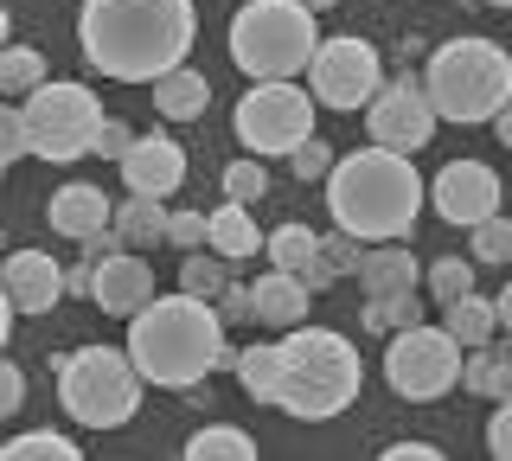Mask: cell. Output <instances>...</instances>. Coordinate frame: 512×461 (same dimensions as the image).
<instances>
[{
	"mask_svg": "<svg viewBox=\"0 0 512 461\" xmlns=\"http://www.w3.org/2000/svg\"><path fill=\"white\" fill-rule=\"evenodd\" d=\"M365 129H372L378 148L416 154V148H429V135H436V109H429L416 77H384L372 97H365Z\"/></svg>",
	"mask_w": 512,
	"mask_h": 461,
	"instance_id": "obj_12",
	"label": "cell"
},
{
	"mask_svg": "<svg viewBox=\"0 0 512 461\" xmlns=\"http://www.w3.org/2000/svg\"><path fill=\"white\" fill-rule=\"evenodd\" d=\"M423 97L436 109V122H487L493 109L512 103V58L506 45L493 39H448L436 58H429V77H423Z\"/></svg>",
	"mask_w": 512,
	"mask_h": 461,
	"instance_id": "obj_5",
	"label": "cell"
},
{
	"mask_svg": "<svg viewBox=\"0 0 512 461\" xmlns=\"http://www.w3.org/2000/svg\"><path fill=\"white\" fill-rule=\"evenodd\" d=\"M52 77V65H45L39 45H0V97H26L32 84H45Z\"/></svg>",
	"mask_w": 512,
	"mask_h": 461,
	"instance_id": "obj_27",
	"label": "cell"
},
{
	"mask_svg": "<svg viewBox=\"0 0 512 461\" xmlns=\"http://www.w3.org/2000/svg\"><path fill=\"white\" fill-rule=\"evenodd\" d=\"M58 404L84 429H122L141 410V372L116 346H77L58 359Z\"/></svg>",
	"mask_w": 512,
	"mask_h": 461,
	"instance_id": "obj_7",
	"label": "cell"
},
{
	"mask_svg": "<svg viewBox=\"0 0 512 461\" xmlns=\"http://www.w3.org/2000/svg\"><path fill=\"white\" fill-rule=\"evenodd\" d=\"M423 282H429V295H436V308H442V301H455V295L474 289V263L468 257H429Z\"/></svg>",
	"mask_w": 512,
	"mask_h": 461,
	"instance_id": "obj_32",
	"label": "cell"
},
{
	"mask_svg": "<svg viewBox=\"0 0 512 461\" xmlns=\"http://www.w3.org/2000/svg\"><path fill=\"white\" fill-rule=\"evenodd\" d=\"M212 308H218V321H250V289L224 276V289L212 295Z\"/></svg>",
	"mask_w": 512,
	"mask_h": 461,
	"instance_id": "obj_42",
	"label": "cell"
},
{
	"mask_svg": "<svg viewBox=\"0 0 512 461\" xmlns=\"http://www.w3.org/2000/svg\"><path fill=\"white\" fill-rule=\"evenodd\" d=\"M0 461H77V442L58 429H32V436H0Z\"/></svg>",
	"mask_w": 512,
	"mask_h": 461,
	"instance_id": "obj_30",
	"label": "cell"
},
{
	"mask_svg": "<svg viewBox=\"0 0 512 461\" xmlns=\"http://www.w3.org/2000/svg\"><path fill=\"white\" fill-rule=\"evenodd\" d=\"M263 257H269V269H282V276H295L308 295H320V289H333V269L320 263V231H308V225H276L263 237Z\"/></svg>",
	"mask_w": 512,
	"mask_h": 461,
	"instance_id": "obj_17",
	"label": "cell"
},
{
	"mask_svg": "<svg viewBox=\"0 0 512 461\" xmlns=\"http://www.w3.org/2000/svg\"><path fill=\"white\" fill-rule=\"evenodd\" d=\"M128 365L141 372V385L160 391H192L231 359L224 346V321L205 295H148L128 314Z\"/></svg>",
	"mask_w": 512,
	"mask_h": 461,
	"instance_id": "obj_2",
	"label": "cell"
},
{
	"mask_svg": "<svg viewBox=\"0 0 512 461\" xmlns=\"http://www.w3.org/2000/svg\"><path fill=\"white\" fill-rule=\"evenodd\" d=\"M7 340H13V301L0 295V353H7Z\"/></svg>",
	"mask_w": 512,
	"mask_h": 461,
	"instance_id": "obj_45",
	"label": "cell"
},
{
	"mask_svg": "<svg viewBox=\"0 0 512 461\" xmlns=\"http://www.w3.org/2000/svg\"><path fill=\"white\" fill-rule=\"evenodd\" d=\"M231 129H237V141H244L256 161L288 154L295 141L314 135V97L295 84V77H256V84L244 90V103H237Z\"/></svg>",
	"mask_w": 512,
	"mask_h": 461,
	"instance_id": "obj_9",
	"label": "cell"
},
{
	"mask_svg": "<svg viewBox=\"0 0 512 461\" xmlns=\"http://www.w3.org/2000/svg\"><path fill=\"white\" fill-rule=\"evenodd\" d=\"M461 391H474V397H512V353L500 340H480V346H461V378H455Z\"/></svg>",
	"mask_w": 512,
	"mask_h": 461,
	"instance_id": "obj_21",
	"label": "cell"
},
{
	"mask_svg": "<svg viewBox=\"0 0 512 461\" xmlns=\"http://www.w3.org/2000/svg\"><path fill=\"white\" fill-rule=\"evenodd\" d=\"M224 199L263 205V199H269V167L256 161V154H250V161H231V167H224Z\"/></svg>",
	"mask_w": 512,
	"mask_h": 461,
	"instance_id": "obj_33",
	"label": "cell"
},
{
	"mask_svg": "<svg viewBox=\"0 0 512 461\" xmlns=\"http://www.w3.org/2000/svg\"><path fill=\"white\" fill-rule=\"evenodd\" d=\"M384 461H442V449H436V442H391Z\"/></svg>",
	"mask_w": 512,
	"mask_h": 461,
	"instance_id": "obj_43",
	"label": "cell"
},
{
	"mask_svg": "<svg viewBox=\"0 0 512 461\" xmlns=\"http://www.w3.org/2000/svg\"><path fill=\"white\" fill-rule=\"evenodd\" d=\"M109 231L122 237V250H154L160 231H167V205L148 193H128L122 205H109Z\"/></svg>",
	"mask_w": 512,
	"mask_h": 461,
	"instance_id": "obj_24",
	"label": "cell"
},
{
	"mask_svg": "<svg viewBox=\"0 0 512 461\" xmlns=\"http://www.w3.org/2000/svg\"><path fill=\"white\" fill-rule=\"evenodd\" d=\"M128 141H135V129H128V122H116V116H103V122H96V135H90V154H103V161H122Z\"/></svg>",
	"mask_w": 512,
	"mask_h": 461,
	"instance_id": "obj_38",
	"label": "cell"
},
{
	"mask_svg": "<svg viewBox=\"0 0 512 461\" xmlns=\"http://www.w3.org/2000/svg\"><path fill=\"white\" fill-rule=\"evenodd\" d=\"M359 250H365V244H359L352 231H340V225L320 237V263H327L333 276H352V269H359Z\"/></svg>",
	"mask_w": 512,
	"mask_h": 461,
	"instance_id": "obj_36",
	"label": "cell"
},
{
	"mask_svg": "<svg viewBox=\"0 0 512 461\" xmlns=\"http://www.w3.org/2000/svg\"><path fill=\"white\" fill-rule=\"evenodd\" d=\"M487 7H512V0H487Z\"/></svg>",
	"mask_w": 512,
	"mask_h": 461,
	"instance_id": "obj_48",
	"label": "cell"
},
{
	"mask_svg": "<svg viewBox=\"0 0 512 461\" xmlns=\"http://www.w3.org/2000/svg\"><path fill=\"white\" fill-rule=\"evenodd\" d=\"M103 314H116V321H128V314L141 308V301L154 295V263H141V250H109V257L90 263V289H84Z\"/></svg>",
	"mask_w": 512,
	"mask_h": 461,
	"instance_id": "obj_14",
	"label": "cell"
},
{
	"mask_svg": "<svg viewBox=\"0 0 512 461\" xmlns=\"http://www.w3.org/2000/svg\"><path fill=\"white\" fill-rule=\"evenodd\" d=\"M224 276H231V263H224L218 257V250H186V263H180V289L186 295H205V301H212L218 289H224Z\"/></svg>",
	"mask_w": 512,
	"mask_h": 461,
	"instance_id": "obj_31",
	"label": "cell"
},
{
	"mask_svg": "<svg viewBox=\"0 0 512 461\" xmlns=\"http://www.w3.org/2000/svg\"><path fill=\"white\" fill-rule=\"evenodd\" d=\"M26 154H45V161H84L90 154V135L96 122H103V103H96L90 84H58V77H45V84L26 90Z\"/></svg>",
	"mask_w": 512,
	"mask_h": 461,
	"instance_id": "obj_8",
	"label": "cell"
},
{
	"mask_svg": "<svg viewBox=\"0 0 512 461\" xmlns=\"http://www.w3.org/2000/svg\"><path fill=\"white\" fill-rule=\"evenodd\" d=\"M442 333L455 346H480V340H493V333H500V308H493L480 289H468V295L442 301Z\"/></svg>",
	"mask_w": 512,
	"mask_h": 461,
	"instance_id": "obj_25",
	"label": "cell"
},
{
	"mask_svg": "<svg viewBox=\"0 0 512 461\" xmlns=\"http://www.w3.org/2000/svg\"><path fill=\"white\" fill-rule=\"evenodd\" d=\"M13 39V20H7V7H0V45H7Z\"/></svg>",
	"mask_w": 512,
	"mask_h": 461,
	"instance_id": "obj_47",
	"label": "cell"
},
{
	"mask_svg": "<svg viewBox=\"0 0 512 461\" xmlns=\"http://www.w3.org/2000/svg\"><path fill=\"white\" fill-rule=\"evenodd\" d=\"M45 225H52L58 237H90V231H103L109 225V199H103V186H90V180H71V186H58L52 205H45Z\"/></svg>",
	"mask_w": 512,
	"mask_h": 461,
	"instance_id": "obj_19",
	"label": "cell"
},
{
	"mask_svg": "<svg viewBox=\"0 0 512 461\" xmlns=\"http://www.w3.org/2000/svg\"><path fill=\"white\" fill-rule=\"evenodd\" d=\"M160 244L199 250V244H205V212H167V231H160Z\"/></svg>",
	"mask_w": 512,
	"mask_h": 461,
	"instance_id": "obj_37",
	"label": "cell"
},
{
	"mask_svg": "<svg viewBox=\"0 0 512 461\" xmlns=\"http://www.w3.org/2000/svg\"><path fill=\"white\" fill-rule=\"evenodd\" d=\"M352 276L365 282V295H397V289H416V282H423V263L410 257L404 237H384V244L359 250V269H352Z\"/></svg>",
	"mask_w": 512,
	"mask_h": 461,
	"instance_id": "obj_20",
	"label": "cell"
},
{
	"mask_svg": "<svg viewBox=\"0 0 512 461\" xmlns=\"http://www.w3.org/2000/svg\"><path fill=\"white\" fill-rule=\"evenodd\" d=\"M423 199L436 205L448 225H461V231H468L474 218L500 212V173H493L487 161H448V167L436 173V186H429Z\"/></svg>",
	"mask_w": 512,
	"mask_h": 461,
	"instance_id": "obj_13",
	"label": "cell"
},
{
	"mask_svg": "<svg viewBox=\"0 0 512 461\" xmlns=\"http://www.w3.org/2000/svg\"><path fill=\"white\" fill-rule=\"evenodd\" d=\"M487 449H493V461H506V455H512V404H506V397H493V417H487Z\"/></svg>",
	"mask_w": 512,
	"mask_h": 461,
	"instance_id": "obj_40",
	"label": "cell"
},
{
	"mask_svg": "<svg viewBox=\"0 0 512 461\" xmlns=\"http://www.w3.org/2000/svg\"><path fill=\"white\" fill-rule=\"evenodd\" d=\"M320 26L301 0H244L231 20V65L250 77H301Z\"/></svg>",
	"mask_w": 512,
	"mask_h": 461,
	"instance_id": "obj_6",
	"label": "cell"
},
{
	"mask_svg": "<svg viewBox=\"0 0 512 461\" xmlns=\"http://www.w3.org/2000/svg\"><path fill=\"white\" fill-rule=\"evenodd\" d=\"M468 263L474 269L512 263V218L506 212H487V218H474V225H468Z\"/></svg>",
	"mask_w": 512,
	"mask_h": 461,
	"instance_id": "obj_26",
	"label": "cell"
},
{
	"mask_svg": "<svg viewBox=\"0 0 512 461\" xmlns=\"http://www.w3.org/2000/svg\"><path fill=\"white\" fill-rule=\"evenodd\" d=\"M192 39H199L192 0H84L77 13L84 65L116 84H154L160 71L186 65Z\"/></svg>",
	"mask_w": 512,
	"mask_h": 461,
	"instance_id": "obj_1",
	"label": "cell"
},
{
	"mask_svg": "<svg viewBox=\"0 0 512 461\" xmlns=\"http://www.w3.org/2000/svg\"><path fill=\"white\" fill-rule=\"evenodd\" d=\"M301 71H308L314 109H346V116H359L365 97L384 84V58L365 39H352V33L314 39V52H308V65H301Z\"/></svg>",
	"mask_w": 512,
	"mask_h": 461,
	"instance_id": "obj_11",
	"label": "cell"
},
{
	"mask_svg": "<svg viewBox=\"0 0 512 461\" xmlns=\"http://www.w3.org/2000/svg\"><path fill=\"white\" fill-rule=\"evenodd\" d=\"M359 346L346 340V333L333 327H288L276 340V391H269V404H282L288 417L301 423H327L340 417V410L359 404Z\"/></svg>",
	"mask_w": 512,
	"mask_h": 461,
	"instance_id": "obj_4",
	"label": "cell"
},
{
	"mask_svg": "<svg viewBox=\"0 0 512 461\" xmlns=\"http://www.w3.org/2000/svg\"><path fill=\"white\" fill-rule=\"evenodd\" d=\"M327 167H333V148L320 135H308V141H295V148H288V173H295L301 186H308V180H327Z\"/></svg>",
	"mask_w": 512,
	"mask_h": 461,
	"instance_id": "obj_35",
	"label": "cell"
},
{
	"mask_svg": "<svg viewBox=\"0 0 512 461\" xmlns=\"http://www.w3.org/2000/svg\"><path fill=\"white\" fill-rule=\"evenodd\" d=\"M0 295L13 301V314H52L64 301V276L45 250H13L0 263Z\"/></svg>",
	"mask_w": 512,
	"mask_h": 461,
	"instance_id": "obj_16",
	"label": "cell"
},
{
	"mask_svg": "<svg viewBox=\"0 0 512 461\" xmlns=\"http://www.w3.org/2000/svg\"><path fill=\"white\" fill-rule=\"evenodd\" d=\"M256 244H263V231H256L250 205L224 199L218 212H205V250H218L224 263H244V257H256Z\"/></svg>",
	"mask_w": 512,
	"mask_h": 461,
	"instance_id": "obj_22",
	"label": "cell"
},
{
	"mask_svg": "<svg viewBox=\"0 0 512 461\" xmlns=\"http://www.w3.org/2000/svg\"><path fill=\"white\" fill-rule=\"evenodd\" d=\"M26 154V122H20V109H0V167H13Z\"/></svg>",
	"mask_w": 512,
	"mask_h": 461,
	"instance_id": "obj_41",
	"label": "cell"
},
{
	"mask_svg": "<svg viewBox=\"0 0 512 461\" xmlns=\"http://www.w3.org/2000/svg\"><path fill=\"white\" fill-rule=\"evenodd\" d=\"M301 7H308V13H327V7H340V0H301Z\"/></svg>",
	"mask_w": 512,
	"mask_h": 461,
	"instance_id": "obj_46",
	"label": "cell"
},
{
	"mask_svg": "<svg viewBox=\"0 0 512 461\" xmlns=\"http://www.w3.org/2000/svg\"><path fill=\"white\" fill-rule=\"evenodd\" d=\"M327 212L333 225L352 231L359 244H384V237H410L416 212H423V173L397 148H359L333 154L327 167Z\"/></svg>",
	"mask_w": 512,
	"mask_h": 461,
	"instance_id": "obj_3",
	"label": "cell"
},
{
	"mask_svg": "<svg viewBox=\"0 0 512 461\" xmlns=\"http://www.w3.org/2000/svg\"><path fill=\"white\" fill-rule=\"evenodd\" d=\"M308 289H301L295 276H282V269H263V276L250 282V321H263V327H276V333H288V327H301L308 321Z\"/></svg>",
	"mask_w": 512,
	"mask_h": 461,
	"instance_id": "obj_18",
	"label": "cell"
},
{
	"mask_svg": "<svg viewBox=\"0 0 512 461\" xmlns=\"http://www.w3.org/2000/svg\"><path fill=\"white\" fill-rule=\"evenodd\" d=\"M237 385H244L256 404H269V391H276V346H250V353H237Z\"/></svg>",
	"mask_w": 512,
	"mask_h": 461,
	"instance_id": "obj_34",
	"label": "cell"
},
{
	"mask_svg": "<svg viewBox=\"0 0 512 461\" xmlns=\"http://www.w3.org/2000/svg\"><path fill=\"white\" fill-rule=\"evenodd\" d=\"M365 333H397L410 321H423V301H416V289H397V295H365Z\"/></svg>",
	"mask_w": 512,
	"mask_h": 461,
	"instance_id": "obj_28",
	"label": "cell"
},
{
	"mask_svg": "<svg viewBox=\"0 0 512 461\" xmlns=\"http://www.w3.org/2000/svg\"><path fill=\"white\" fill-rule=\"evenodd\" d=\"M461 378V346L448 340L442 327H397L391 333V353H384V385L397 397H410V404H436V397L455 391Z\"/></svg>",
	"mask_w": 512,
	"mask_h": 461,
	"instance_id": "obj_10",
	"label": "cell"
},
{
	"mask_svg": "<svg viewBox=\"0 0 512 461\" xmlns=\"http://www.w3.org/2000/svg\"><path fill=\"white\" fill-rule=\"evenodd\" d=\"M186 455H192V461H250L256 442L244 436V429H231V423H205L199 436L186 442Z\"/></svg>",
	"mask_w": 512,
	"mask_h": 461,
	"instance_id": "obj_29",
	"label": "cell"
},
{
	"mask_svg": "<svg viewBox=\"0 0 512 461\" xmlns=\"http://www.w3.org/2000/svg\"><path fill=\"white\" fill-rule=\"evenodd\" d=\"M64 276V295H84L90 289V263H71V269H58Z\"/></svg>",
	"mask_w": 512,
	"mask_h": 461,
	"instance_id": "obj_44",
	"label": "cell"
},
{
	"mask_svg": "<svg viewBox=\"0 0 512 461\" xmlns=\"http://www.w3.org/2000/svg\"><path fill=\"white\" fill-rule=\"evenodd\" d=\"M205 103H212V84H205L192 65H173V71H160L154 77V109L167 122H192V116H205Z\"/></svg>",
	"mask_w": 512,
	"mask_h": 461,
	"instance_id": "obj_23",
	"label": "cell"
},
{
	"mask_svg": "<svg viewBox=\"0 0 512 461\" xmlns=\"http://www.w3.org/2000/svg\"><path fill=\"white\" fill-rule=\"evenodd\" d=\"M20 404H26V372H20L7 353H0V423L20 417Z\"/></svg>",
	"mask_w": 512,
	"mask_h": 461,
	"instance_id": "obj_39",
	"label": "cell"
},
{
	"mask_svg": "<svg viewBox=\"0 0 512 461\" xmlns=\"http://www.w3.org/2000/svg\"><path fill=\"white\" fill-rule=\"evenodd\" d=\"M116 167H122L128 193H148V199H167L186 186V148L173 135H135Z\"/></svg>",
	"mask_w": 512,
	"mask_h": 461,
	"instance_id": "obj_15",
	"label": "cell"
}]
</instances>
